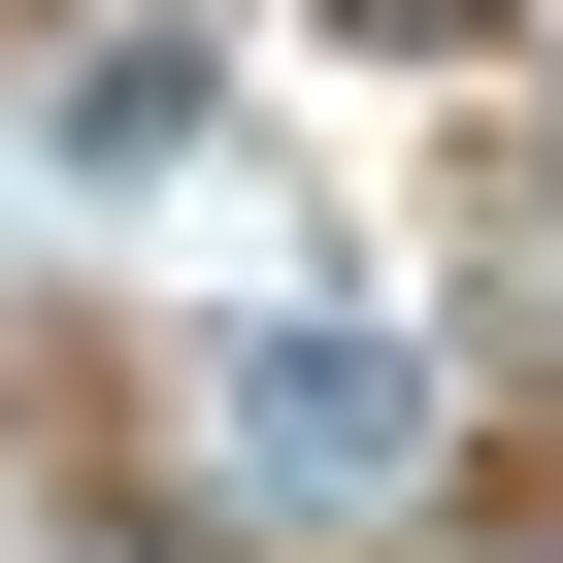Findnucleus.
<instances>
[{
  "instance_id": "nucleus-1",
  "label": "nucleus",
  "mask_w": 563,
  "mask_h": 563,
  "mask_svg": "<svg viewBox=\"0 0 563 563\" xmlns=\"http://www.w3.org/2000/svg\"><path fill=\"white\" fill-rule=\"evenodd\" d=\"M232 464H265V497H398V464H431V332L265 299V332H232Z\"/></svg>"
},
{
  "instance_id": "nucleus-3",
  "label": "nucleus",
  "mask_w": 563,
  "mask_h": 563,
  "mask_svg": "<svg viewBox=\"0 0 563 563\" xmlns=\"http://www.w3.org/2000/svg\"><path fill=\"white\" fill-rule=\"evenodd\" d=\"M530 563H563V530H530Z\"/></svg>"
},
{
  "instance_id": "nucleus-2",
  "label": "nucleus",
  "mask_w": 563,
  "mask_h": 563,
  "mask_svg": "<svg viewBox=\"0 0 563 563\" xmlns=\"http://www.w3.org/2000/svg\"><path fill=\"white\" fill-rule=\"evenodd\" d=\"M398 34H497V0H398Z\"/></svg>"
}]
</instances>
